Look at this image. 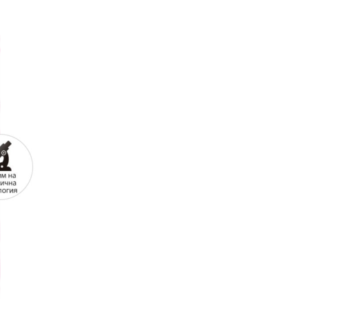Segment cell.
I'll return each mask as SVG.
<instances>
[{
  "mask_svg": "<svg viewBox=\"0 0 352 334\" xmlns=\"http://www.w3.org/2000/svg\"><path fill=\"white\" fill-rule=\"evenodd\" d=\"M0 238H1V230H0Z\"/></svg>",
  "mask_w": 352,
  "mask_h": 334,
  "instance_id": "1",
  "label": "cell"
}]
</instances>
